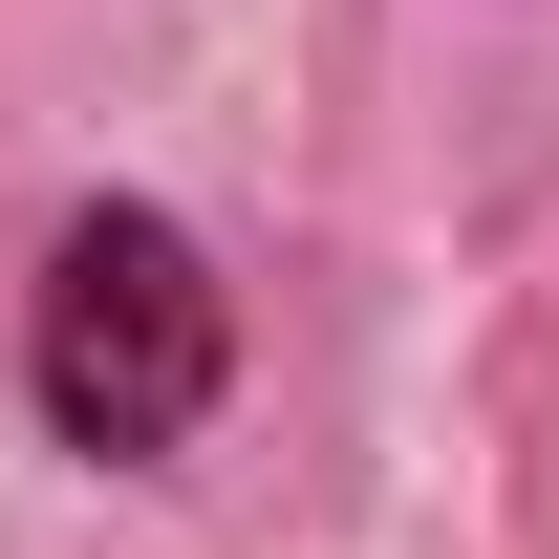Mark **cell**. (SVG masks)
<instances>
[{"mask_svg":"<svg viewBox=\"0 0 559 559\" xmlns=\"http://www.w3.org/2000/svg\"><path fill=\"white\" fill-rule=\"evenodd\" d=\"M215 388H237V280H215V237L173 194H86L66 237H44V280H22V409H44V452L173 474L215 430Z\"/></svg>","mask_w":559,"mask_h":559,"instance_id":"cell-1","label":"cell"}]
</instances>
